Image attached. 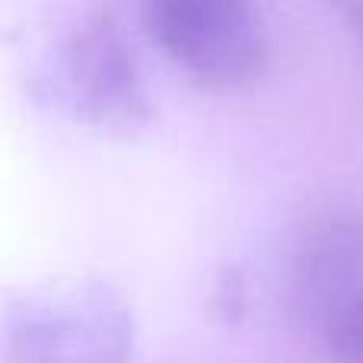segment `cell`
<instances>
[{
    "mask_svg": "<svg viewBox=\"0 0 363 363\" xmlns=\"http://www.w3.org/2000/svg\"><path fill=\"white\" fill-rule=\"evenodd\" d=\"M140 13L160 51L204 86H242L268 64L255 0H140Z\"/></svg>",
    "mask_w": 363,
    "mask_h": 363,
    "instance_id": "cell-1",
    "label": "cell"
},
{
    "mask_svg": "<svg viewBox=\"0 0 363 363\" xmlns=\"http://www.w3.org/2000/svg\"><path fill=\"white\" fill-rule=\"evenodd\" d=\"M45 83L57 108L93 128L134 131L150 118L134 51L106 13L80 19L61 38Z\"/></svg>",
    "mask_w": 363,
    "mask_h": 363,
    "instance_id": "cell-2",
    "label": "cell"
},
{
    "mask_svg": "<svg viewBox=\"0 0 363 363\" xmlns=\"http://www.w3.org/2000/svg\"><path fill=\"white\" fill-rule=\"evenodd\" d=\"M131 306L106 284L29 296L10 319L13 363H131Z\"/></svg>",
    "mask_w": 363,
    "mask_h": 363,
    "instance_id": "cell-3",
    "label": "cell"
},
{
    "mask_svg": "<svg viewBox=\"0 0 363 363\" xmlns=\"http://www.w3.org/2000/svg\"><path fill=\"white\" fill-rule=\"evenodd\" d=\"M303 328L332 363H363V287L309 315Z\"/></svg>",
    "mask_w": 363,
    "mask_h": 363,
    "instance_id": "cell-4",
    "label": "cell"
},
{
    "mask_svg": "<svg viewBox=\"0 0 363 363\" xmlns=\"http://www.w3.org/2000/svg\"><path fill=\"white\" fill-rule=\"evenodd\" d=\"M338 10V16L354 29V35L363 42V0H328Z\"/></svg>",
    "mask_w": 363,
    "mask_h": 363,
    "instance_id": "cell-5",
    "label": "cell"
}]
</instances>
